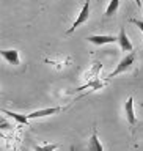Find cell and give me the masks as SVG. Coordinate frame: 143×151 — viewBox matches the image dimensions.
<instances>
[{"label": "cell", "instance_id": "obj_12", "mask_svg": "<svg viewBox=\"0 0 143 151\" xmlns=\"http://www.w3.org/2000/svg\"><path fill=\"white\" fill-rule=\"evenodd\" d=\"M131 22L134 24V25L139 27V30L143 33V21H140V19H131Z\"/></svg>", "mask_w": 143, "mask_h": 151}, {"label": "cell", "instance_id": "obj_1", "mask_svg": "<svg viewBox=\"0 0 143 151\" xmlns=\"http://www.w3.org/2000/svg\"><path fill=\"white\" fill-rule=\"evenodd\" d=\"M135 60H137V54H135L134 50H131L129 54H126V55L120 60V63H118V65H116V68H115L110 74L107 76V79L116 77L118 74H123V73H126V71H129V69L132 68V66H134Z\"/></svg>", "mask_w": 143, "mask_h": 151}, {"label": "cell", "instance_id": "obj_4", "mask_svg": "<svg viewBox=\"0 0 143 151\" xmlns=\"http://www.w3.org/2000/svg\"><path fill=\"white\" fill-rule=\"evenodd\" d=\"M60 110H63V107H46V109H40V110H35V112L28 113V118H30V120H36V118L50 116V115L58 113Z\"/></svg>", "mask_w": 143, "mask_h": 151}, {"label": "cell", "instance_id": "obj_10", "mask_svg": "<svg viewBox=\"0 0 143 151\" xmlns=\"http://www.w3.org/2000/svg\"><path fill=\"white\" fill-rule=\"evenodd\" d=\"M118 6H120V0H110V3H109V6H107V9H106V16H107V17L113 16V14L116 13Z\"/></svg>", "mask_w": 143, "mask_h": 151}, {"label": "cell", "instance_id": "obj_5", "mask_svg": "<svg viewBox=\"0 0 143 151\" xmlns=\"http://www.w3.org/2000/svg\"><path fill=\"white\" fill-rule=\"evenodd\" d=\"M118 44H120V49H121L123 52H131V50H134V46H132V42H131V40H129V36H127L124 27H121V28H120V33H118Z\"/></svg>", "mask_w": 143, "mask_h": 151}, {"label": "cell", "instance_id": "obj_11", "mask_svg": "<svg viewBox=\"0 0 143 151\" xmlns=\"http://www.w3.org/2000/svg\"><path fill=\"white\" fill-rule=\"evenodd\" d=\"M35 150H38V151H52V150H57V145H44V146H35Z\"/></svg>", "mask_w": 143, "mask_h": 151}, {"label": "cell", "instance_id": "obj_14", "mask_svg": "<svg viewBox=\"0 0 143 151\" xmlns=\"http://www.w3.org/2000/svg\"><path fill=\"white\" fill-rule=\"evenodd\" d=\"M134 2L137 3V6H139V9L142 8V0H134Z\"/></svg>", "mask_w": 143, "mask_h": 151}, {"label": "cell", "instance_id": "obj_13", "mask_svg": "<svg viewBox=\"0 0 143 151\" xmlns=\"http://www.w3.org/2000/svg\"><path fill=\"white\" fill-rule=\"evenodd\" d=\"M0 127H2V129H9V124L6 123L5 118H2V121H0Z\"/></svg>", "mask_w": 143, "mask_h": 151}, {"label": "cell", "instance_id": "obj_6", "mask_svg": "<svg viewBox=\"0 0 143 151\" xmlns=\"http://www.w3.org/2000/svg\"><path fill=\"white\" fill-rule=\"evenodd\" d=\"M124 113H126V120L131 126H134L137 123V116H135V110H134V98L129 96L124 104Z\"/></svg>", "mask_w": 143, "mask_h": 151}, {"label": "cell", "instance_id": "obj_8", "mask_svg": "<svg viewBox=\"0 0 143 151\" xmlns=\"http://www.w3.org/2000/svg\"><path fill=\"white\" fill-rule=\"evenodd\" d=\"M0 54H2V57L8 61L9 65L16 66V65L21 63V58H19V50H16V49H2V50H0Z\"/></svg>", "mask_w": 143, "mask_h": 151}, {"label": "cell", "instance_id": "obj_9", "mask_svg": "<svg viewBox=\"0 0 143 151\" xmlns=\"http://www.w3.org/2000/svg\"><path fill=\"white\" fill-rule=\"evenodd\" d=\"M2 113L8 115L9 118H13L14 121L19 123V124H28V121H30L28 115H22V113H17V112H13V110H6V109H2Z\"/></svg>", "mask_w": 143, "mask_h": 151}, {"label": "cell", "instance_id": "obj_2", "mask_svg": "<svg viewBox=\"0 0 143 151\" xmlns=\"http://www.w3.org/2000/svg\"><path fill=\"white\" fill-rule=\"evenodd\" d=\"M90 19V0H85V3H83V6L82 9L79 11V16L75 17V21L73 22V25H71V28L68 30V33H73L75 28H79L82 24H85Z\"/></svg>", "mask_w": 143, "mask_h": 151}, {"label": "cell", "instance_id": "obj_7", "mask_svg": "<svg viewBox=\"0 0 143 151\" xmlns=\"http://www.w3.org/2000/svg\"><path fill=\"white\" fill-rule=\"evenodd\" d=\"M87 148H88L90 151H102V150H104L101 140H99V137H98L96 126H93V131H91V135H90V140H88V146H87Z\"/></svg>", "mask_w": 143, "mask_h": 151}, {"label": "cell", "instance_id": "obj_3", "mask_svg": "<svg viewBox=\"0 0 143 151\" xmlns=\"http://www.w3.org/2000/svg\"><path fill=\"white\" fill-rule=\"evenodd\" d=\"M87 40L91 42V44L104 46V44H113L115 41H118V36H113V35H90Z\"/></svg>", "mask_w": 143, "mask_h": 151}]
</instances>
